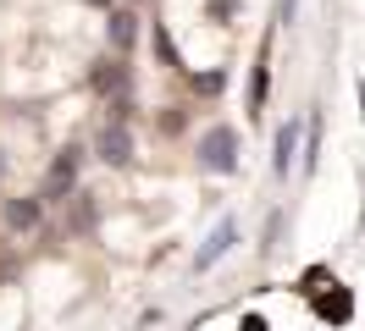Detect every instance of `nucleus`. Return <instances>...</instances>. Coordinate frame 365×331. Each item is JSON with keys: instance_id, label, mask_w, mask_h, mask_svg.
<instances>
[{"instance_id": "nucleus-11", "label": "nucleus", "mask_w": 365, "mask_h": 331, "mask_svg": "<svg viewBox=\"0 0 365 331\" xmlns=\"http://www.w3.org/2000/svg\"><path fill=\"white\" fill-rule=\"evenodd\" d=\"M155 50H160V61H166V66H182V56H178V44H172V33H166V28H160V22H155Z\"/></svg>"}, {"instance_id": "nucleus-2", "label": "nucleus", "mask_w": 365, "mask_h": 331, "mask_svg": "<svg viewBox=\"0 0 365 331\" xmlns=\"http://www.w3.org/2000/svg\"><path fill=\"white\" fill-rule=\"evenodd\" d=\"M78 166H83V149H78V144H67V149L56 154L50 177H45V194H39V204H56L61 194H72V182H78Z\"/></svg>"}, {"instance_id": "nucleus-13", "label": "nucleus", "mask_w": 365, "mask_h": 331, "mask_svg": "<svg viewBox=\"0 0 365 331\" xmlns=\"http://www.w3.org/2000/svg\"><path fill=\"white\" fill-rule=\"evenodd\" d=\"M294 11H299V0H277V17L282 22H294Z\"/></svg>"}, {"instance_id": "nucleus-17", "label": "nucleus", "mask_w": 365, "mask_h": 331, "mask_svg": "<svg viewBox=\"0 0 365 331\" xmlns=\"http://www.w3.org/2000/svg\"><path fill=\"white\" fill-rule=\"evenodd\" d=\"M0 172H6V160H0Z\"/></svg>"}, {"instance_id": "nucleus-14", "label": "nucleus", "mask_w": 365, "mask_h": 331, "mask_svg": "<svg viewBox=\"0 0 365 331\" xmlns=\"http://www.w3.org/2000/svg\"><path fill=\"white\" fill-rule=\"evenodd\" d=\"M210 11H216V17H227V11H232V0H210Z\"/></svg>"}, {"instance_id": "nucleus-1", "label": "nucleus", "mask_w": 365, "mask_h": 331, "mask_svg": "<svg viewBox=\"0 0 365 331\" xmlns=\"http://www.w3.org/2000/svg\"><path fill=\"white\" fill-rule=\"evenodd\" d=\"M200 166L216 172V177L238 172V132L232 127H210L205 138H200Z\"/></svg>"}, {"instance_id": "nucleus-7", "label": "nucleus", "mask_w": 365, "mask_h": 331, "mask_svg": "<svg viewBox=\"0 0 365 331\" xmlns=\"http://www.w3.org/2000/svg\"><path fill=\"white\" fill-rule=\"evenodd\" d=\"M106 39H111L116 56H128V50H133V39H138V17L128 11V6H116L111 17H106Z\"/></svg>"}, {"instance_id": "nucleus-4", "label": "nucleus", "mask_w": 365, "mask_h": 331, "mask_svg": "<svg viewBox=\"0 0 365 331\" xmlns=\"http://www.w3.org/2000/svg\"><path fill=\"white\" fill-rule=\"evenodd\" d=\"M316 315L327 320V326H349V320H354V293L332 282V293H321V298H316Z\"/></svg>"}, {"instance_id": "nucleus-9", "label": "nucleus", "mask_w": 365, "mask_h": 331, "mask_svg": "<svg viewBox=\"0 0 365 331\" xmlns=\"http://www.w3.org/2000/svg\"><path fill=\"white\" fill-rule=\"evenodd\" d=\"M39 216H45V204H39V199H6V226H11V232L39 226Z\"/></svg>"}, {"instance_id": "nucleus-15", "label": "nucleus", "mask_w": 365, "mask_h": 331, "mask_svg": "<svg viewBox=\"0 0 365 331\" xmlns=\"http://www.w3.org/2000/svg\"><path fill=\"white\" fill-rule=\"evenodd\" d=\"M360 116H365V83H360Z\"/></svg>"}, {"instance_id": "nucleus-12", "label": "nucleus", "mask_w": 365, "mask_h": 331, "mask_svg": "<svg viewBox=\"0 0 365 331\" xmlns=\"http://www.w3.org/2000/svg\"><path fill=\"white\" fill-rule=\"evenodd\" d=\"M238 331H272V326H266V315H244V320H238Z\"/></svg>"}, {"instance_id": "nucleus-8", "label": "nucleus", "mask_w": 365, "mask_h": 331, "mask_svg": "<svg viewBox=\"0 0 365 331\" xmlns=\"http://www.w3.org/2000/svg\"><path fill=\"white\" fill-rule=\"evenodd\" d=\"M294 160H299V116H288V122L277 127V154H272V172H277V177H288V172H294Z\"/></svg>"}, {"instance_id": "nucleus-16", "label": "nucleus", "mask_w": 365, "mask_h": 331, "mask_svg": "<svg viewBox=\"0 0 365 331\" xmlns=\"http://www.w3.org/2000/svg\"><path fill=\"white\" fill-rule=\"evenodd\" d=\"M89 6H111V0H89Z\"/></svg>"}, {"instance_id": "nucleus-10", "label": "nucleus", "mask_w": 365, "mask_h": 331, "mask_svg": "<svg viewBox=\"0 0 365 331\" xmlns=\"http://www.w3.org/2000/svg\"><path fill=\"white\" fill-rule=\"evenodd\" d=\"M266 88H272V72H266V61L255 66V88H250V116H260V105H266Z\"/></svg>"}, {"instance_id": "nucleus-6", "label": "nucleus", "mask_w": 365, "mask_h": 331, "mask_svg": "<svg viewBox=\"0 0 365 331\" xmlns=\"http://www.w3.org/2000/svg\"><path fill=\"white\" fill-rule=\"evenodd\" d=\"M128 83H133V78H128L122 56H116V61H100V66H94V88H100L111 105H116V100H128Z\"/></svg>"}, {"instance_id": "nucleus-5", "label": "nucleus", "mask_w": 365, "mask_h": 331, "mask_svg": "<svg viewBox=\"0 0 365 331\" xmlns=\"http://www.w3.org/2000/svg\"><path fill=\"white\" fill-rule=\"evenodd\" d=\"M232 243H238V221H216V232L205 238V248L194 254V270H210V265L222 260V254H227Z\"/></svg>"}, {"instance_id": "nucleus-3", "label": "nucleus", "mask_w": 365, "mask_h": 331, "mask_svg": "<svg viewBox=\"0 0 365 331\" xmlns=\"http://www.w3.org/2000/svg\"><path fill=\"white\" fill-rule=\"evenodd\" d=\"M94 154H100L106 166H128V160H133V132L122 127V122H106L100 138H94Z\"/></svg>"}]
</instances>
